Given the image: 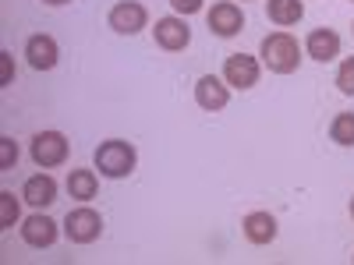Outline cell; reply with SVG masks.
<instances>
[{"mask_svg": "<svg viewBox=\"0 0 354 265\" xmlns=\"http://www.w3.org/2000/svg\"><path fill=\"white\" fill-rule=\"evenodd\" d=\"M259 57L273 75H294L301 64V46L290 32H270L259 46Z\"/></svg>", "mask_w": 354, "mask_h": 265, "instance_id": "cell-1", "label": "cell"}, {"mask_svg": "<svg viewBox=\"0 0 354 265\" xmlns=\"http://www.w3.org/2000/svg\"><path fill=\"white\" fill-rule=\"evenodd\" d=\"M96 170L103 177H110V181H121V177H128L138 163V153H135V145L131 141H121V138H106L100 141V149H96Z\"/></svg>", "mask_w": 354, "mask_h": 265, "instance_id": "cell-2", "label": "cell"}, {"mask_svg": "<svg viewBox=\"0 0 354 265\" xmlns=\"http://www.w3.org/2000/svg\"><path fill=\"white\" fill-rule=\"evenodd\" d=\"M64 233L75 244H93L103 233V216L96 209H88V205H78V209H71L68 219H64Z\"/></svg>", "mask_w": 354, "mask_h": 265, "instance_id": "cell-3", "label": "cell"}, {"mask_svg": "<svg viewBox=\"0 0 354 265\" xmlns=\"http://www.w3.org/2000/svg\"><path fill=\"white\" fill-rule=\"evenodd\" d=\"M68 138L61 135V131H39L36 138H32V163L36 166H43V170H50V166H61V163H68Z\"/></svg>", "mask_w": 354, "mask_h": 265, "instance_id": "cell-4", "label": "cell"}, {"mask_svg": "<svg viewBox=\"0 0 354 265\" xmlns=\"http://www.w3.org/2000/svg\"><path fill=\"white\" fill-rule=\"evenodd\" d=\"M259 75H262V68H259V61L252 53H230L223 61V81L230 88H241V92H245V88H255Z\"/></svg>", "mask_w": 354, "mask_h": 265, "instance_id": "cell-5", "label": "cell"}, {"mask_svg": "<svg viewBox=\"0 0 354 265\" xmlns=\"http://www.w3.org/2000/svg\"><path fill=\"white\" fill-rule=\"evenodd\" d=\"M153 36H156V46L160 50L177 53V50H185L192 43V28H188V21L181 14H167V18H156Z\"/></svg>", "mask_w": 354, "mask_h": 265, "instance_id": "cell-6", "label": "cell"}, {"mask_svg": "<svg viewBox=\"0 0 354 265\" xmlns=\"http://www.w3.org/2000/svg\"><path fill=\"white\" fill-rule=\"evenodd\" d=\"M145 21H149V11H145V4H138V0H121V4L110 8V28L117 36L142 32Z\"/></svg>", "mask_w": 354, "mask_h": 265, "instance_id": "cell-7", "label": "cell"}, {"mask_svg": "<svg viewBox=\"0 0 354 265\" xmlns=\"http://www.w3.org/2000/svg\"><path fill=\"white\" fill-rule=\"evenodd\" d=\"M205 21H209V32L220 36V39H234L245 28V14H241V8L234 4V0H220V4H213V11L205 14Z\"/></svg>", "mask_w": 354, "mask_h": 265, "instance_id": "cell-8", "label": "cell"}, {"mask_svg": "<svg viewBox=\"0 0 354 265\" xmlns=\"http://www.w3.org/2000/svg\"><path fill=\"white\" fill-rule=\"evenodd\" d=\"M195 103L202 110H209V113H220L227 103H230V85L216 75H202L195 81Z\"/></svg>", "mask_w": 354, "mask_h": 265, "instance_id": "cell-9", "label": "cell"}, {"mask_svg": "<svg viewBox=\"0 0 354 265\" xmlns=\"http://www.w3.org/2000/svg\"><path fill=\"white\" fill-rule=\"evenodd\" d=\"M25 57H28V68H36V71H53L57 61H61V46H57L53 36L39 32L25 43Z\"/></svg>", "mask_w": 354, "mask_h": 265, "instance_id": "cell-10", "label": "cell"}, {"mask_svg": "<svg viewBox=\"0 0 354 265\" xmlns=\"http://www.w3.org/2000/svg\"><path fill=\"white\" fill-rule=\"evenodd\" d=\"M305 53L319 64H330V61L340 57V36L333 32V28H312L308 39H305Z\"/></svg>", "mask_w": 354, "mask_h": 265, "instance_id": "cell-11", "label": "cell"}, {"mask_svg": "<svg viewBox=\"0 0 354 265\" xmlns=\"http://www.w3.org/2000/svg\"><path fill=\"white\" fill-rule=\"evenodd\" d=\"M57 223L50 219V216H43V213H36V216H28L25 223H21V241L28 244V248H50L53 241H57Z\"/></svg>", "mask_w": 354, "mask_h": 265, "instance_id": "cell-12", "label": "cell"}, {"mask_svg": "<svg viewBox=\"0 0 354 265\" xmlns=\"http://www.w3.org/2000/svg\"><path fill=\"white\" fill-rule=\"evenodd\" d=\"M241 230H245V237H248L252 244H259V248L273 244V241H277V233H280L273 213H248L245 223H241Z\"/></svg>", "mask_w": 354, "mask_h": 265, "instance_id": "cell-13", "label": "cell"}, {"mask_svg": "<svg viewBox=\"0 0 354 265\" xmlns=\"http://www.w3.org/2000/svg\"><path fill=\"white\" fill-rule=\"evenodd\" d=\"M21 198L28 205H36V209H46V205L57 202V181L50 173H36V177H28L25 188H21Z\"/></svg>", "mask_w": 354, "mask_h": 265, "instance_id": "cell-14", "label": "cell"}, {"mask_svg": "<svg viewBox=\"0 0 354 265\" xmlns=\"http://www.w3.org/2000/svg\"><path fill=\"white\" fill-rule=\"evenodd\" d=\"M266 14H270L273 25L280 28H290L305 18V4L301 0H266Z\"/></svg>", "mask_w": 354, "mask_h": 265, "instance_id": "cell-15", "label": "cell"}, {"mask_svg": "<svg viewBox=\"0 0 354 265\" xmlns=\"http://www.w3.org/2000/svg\"><path fill=\"white\" fill-rule=\"evenodd\" d=\"M100 191V177L96 170H71L68 173V195L78 198V202H93Z\"/></svg>", "mask_w": 354, "mask_h": 265, "instance_id": "cell-16", "label": "cell"}, {"mask_svg": "<svg viewBox=\"0 0 354 265\" xmlns=\"http://www.w3.org/2000/svg\"><path fill=\"white\" fill-rule=\"evenodd\" d=\"M330 138H333L337 145H344V149H351V145H354V113H337V117H333Z\"/></svg>", "mask_w": 354, "mask_h": 265, "instance_id": "cell-17", "label": "cell"}, {"mask_svg": "<svg viewBox=\"0 0 354 265\" xmlns=\"http://www.w3.org/2000/svg\"><path fill=\"white\" fill-rule=\"evenodd\" d=\"M21 219V205L11 191H0V230H11Z\"/></svg>", "mask_w": 354, "mask_h": 265, "instance_id": "cell-18", "label": "cell"}, {"mask_svg": "<svg viewBox=\"0 0 354 265\" xmlns=\"http://www.w3.org/2000/svg\"><path fill=\"white\" fill-rule=\"evenodd\" d=\"M337 88L344 96H354V57H347V61L340 64V71H337Z\"/></svg>", "mask_w": 354, "mask_h": 265, "instance_id": "cell-19", "label": "cell"}, {"mask_svg": "<svg viewBox=\"0 0 354 265\" xmlns=\"http://www.w3.org/2000/svg\"><path fill=\"white\" fill-rule=\"evenodd\" d=\"M18 163V145L15 138H0V170H11Z\"/></svg>", "mask_w": 354, "mask_h": 265, "instance_id": "cell-20", "label": "cell"}, {"mask_svg": "<svg viewBox=\"0 0 354 265\" xmlns=\"http://www.w3.org/2000/svg\"><path fill=\"white\" fill-rule=\"evenodd\" d=\"M15 81V61H11V53L4 50V53H0V85H11Z\"/></svg>", "mask_w": 354, "mask_h": 265, "instance_id": "cell-21", "label": "cell"}, {"mask_svg": "<svg viewBox=\"0 0 354 265\" xmlns=\"http://www.w3.org/2000/svg\"><path fill=\"white\" fill-rule=\"evenodd\" d=\"M170 8L181 14V18H188V14H198L202 11V0H170Z\"/></svg>", "mask_w": 354, "mask_h": 265, "instance_id": "cell-22", "label": "cell"}, {"mask_svg": "<svg viewBox=\"0 0 354 265\" xmlns=\"http://www.w3.org/2000/svg\"><path fill=\"white\" fill-rule=\"evenodd\" d=\"M43 4H50V8H61V4H68V0H43Z\"/></svg>", "mask_w": 354, "mask_h": 265, "instance_id": "cell-23", "label": "cell"}, {"mask_svg": "<svg viewBox=\"0 0 354 265\" xmlns=\"http://www.w3.org/2000/svg\"><path fill=\"white\" fill-rule=\"evenodd\" d=\"M351 216H354V198H351Z\"/></svg>", "mask_w": 354, "mask_h": 265, "instance_id": "cell-24", "label": "cell"}]
</instances>
